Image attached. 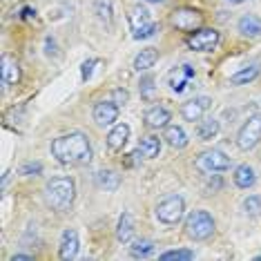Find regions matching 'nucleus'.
<instances>
[{
	"mask_svg": "<svg viewBox=\"0 0 261 261\" xmlns=\"http://www.w3.org/2000/svg\"><path fill=\"white\" fill-rule=\"evenodd\" d=\"M51 156L61 165H87L92 161V145L83 132H69L51 141Z\"/></svg>",
	"mask_w": 261,
	"mask_h": 261,
	"instance_id": "nucleus-1",
	"label": "nucleus"
},
{
	"mask_svg": "<svg viewBox=\"0 0 261 261\" xmlns=\"http://www.w3.org/2000/svg\"><path fill=\"white\" fill-rule=\"evenodd\" d=\"M76 199V183L72 176H54L45 186V203L56 212L69 210Z\"/></svg>",
	"mask_w": 261,
	"mask_h": 261,
	"instance_id": "nucleus-2",
	"label": "nucleus"
},
{
	"mask_svg": "<svg viewBox=\"0 0 261 261\" xmlns=\"http://www.w3.org/2000/svg\"><path fill=\"white\" fill-rule=\"evenodd\" d=\"M186 234L194 241H207L215 234V219L205 210H192L186 217Z\"/></svg>",
	"mask_w": 261,
	"mask_h": 261,
	"instance_id": "nucleus-3",
	"label": "nucleus"
},
{
	"mask_svg": "<svg viewBox=\"0 0 261 261\" xmlns=\"http://www.w3.org/2000/svg\"><path fill=\"white\" fill-rule=\"evenodd\" d=\"M230 165H232L230 156L228 154H223L221 150H205V152H201L199 156L194 159V170L201 172V174H205V176L230 170Z\"/></svg>",
	"mask_w": 261,
	"mask_h": 261,
	"instance_id": "nucleus-4",
	"label": "nucleus"
},
{
	"mask_svg": "<svg viewBox=\"0 0 261 261\" xmlns=\"http://www.w3.org/2000/svg\"><path fill=\"white\" fill-rule=\"evenodd\" d=\"M186 215V201L179 194H170L156 205V219L165 225H176Z\"/></svg>",
	"mask_w": 261,
	"mask_h": 261,
	"instance_id": "nucleus-5",
	"label": "nucleus"
},
{
	"mask_svg": "<svg viewBox=\"0 0 261 261\" xmlns=\"http://www.w3.org/2000/svg\"><path fill=\"white\" fill-rule=\"evenodd\" d=\"M261 143V114L248 116V121L241 125L239 134H237V147L243 152H250Z\"/></svg>",
	"mask_w": 261,
	"mask_h": 261,
	"instance_id": "nucleus-6",
	"label": "nucleus"
},
{
	"mask_svg": "<svg viewBox=\"0 0 261 261\" xmlns=\"http://www.w3.org/2000/svg\"><path fill=\"white\" fill-rule=\"evenodd\" d=\"M170 22L172 27H176L179 32H197V29L203 25V14L199 9H190V7H183V9H174L170 16Z\"/></svg>",
	"mask_w": 261,
	"mask_h": 261,
	"instance_id": "nucleus-7",
	"label": "nucleus"
},
{
	"mask_svg": "<svg viewBox=\"0 0 261 261\" xmlns=\"http://www.w3.org/2000/svg\"><path fill=\"white\" fill-rule=\"evenodd\" d=\"M219 40H221V34H219L217 29L199 27L197 32L188 38V45H190V49H194V51H212V49H217Z\"/></svg>",
	"mask_w": 261,
	"mask_h": 261,
	"instance_id": "nucleus-8",
	"label": "nucleus"
},
{
	"mask_svg": "<svg viewBox=\"0 0 261 261\" xmlns=\"http://www.w3.org/2000/svg\"><path fill=\"white\" fill-rule=\"evenodd\" d=\"M92 116L98 127H112L118 121V105L114 100H100V103L94 105Z\"/></svg>",
	"mask_w": 261,
	"mask_h": 261,
	"instance_id": "nucleus-9",
	"label": "nucleus"
},
{
	"mask_svg": "<svg viewBox=\"0 0 261 261\" xmlns=\"http://www.w3.org/2000/svg\"><path fill=\"white\" fill-rule=\"evenodd\" d=\"M210 105H212V98H207V96L190 98L188 103H183V105H181V116L186 118V121H190V123L201 121L205 112L210 110Z\"/></svg>",
	"mask_w": 261,
	"mask_h": 261,
	"instance_id": "nucleus-10",
	"label": "nucleus"
},
{
	"mask_svg": "<svg viewBox=\"0 0 261 261\" xmlns=\"http://www.w3.org/2000/svg\"><path fill=\"white\" fill-rule=\"evenodd\" d=\"M79 248H81V241H79V232L72 228H67L65 232L61 234V243H58V257L63 261H69V259H76L79 254Z\"/></svg>",
	"mask_w": 261,
	"mask_h": 261,
	"instance_id": "nucleus-11",
	"label": "nucleus"
},
{
	"mask_svg": "<svg viewBox=\"0 0 261 261\" xmlns=\"http://www.w3.org/2000/svg\"><path fill=\"white\" fill-rule=\"evenodd\" d=\"M0 81H3L5 87L18 85L20 81V65L9 54H3V58H0Z\"/></svg>",
	"mask_w": 261,
	"mask_h": 261,
	"instance_id": "nucleus-12",
	"label": "nucleus"
},
{
	"mask_svg": "<svg viewBox=\"0 0 261 261\" xmlns=\"http://www.w3.org/2000/svg\"><path fill=\"white\" fill-rule=\"evenodd\" d=\"M170 121H172V114H170V110L163 108V105H152L143 116L145 127H150V129H165L170 125Z\"/></svg>",
	"mask_w": 261,
	"mask_h": 261,
	"instance_id": "nucleus-13",
	"label": "nucleus"
},
{
	"mask_svg": "<svg viewBox=\"0 0 261 261\" xmlns=\"http://www.w3.org/2000/svg\"><path fill=\"white\" fill-rule=\"evenodd\" d=\"M129 141V125L127 123H116L112 125L110 134H108V150L110 152H121Z\"/></svg>",
	"mask_w": 261,
	"mask_h": 261,
	"instance_id": "nucleus-14",
	"label": "nucleus"
},
{
	"mask_svg": "<svg viewBox=\"0 0 261 261\" xmlns=\"http://www.w3.org/2000/svg\"><path fill=\"white\" fill-rule=\"evenodd\" d=\"M192 79H194V67H192V65H181V67L172 69V72H170V87H172V92L181 94Z\"/></svg>",
	"mask_w": 261,
	"mask_h": 261,
	"instance_id": "nucleus-15",
	"label": "nucleus"
},
{
	"mask_svg": "<svg viewBox=\"0 0 261 261\" xmlns=\"http://www.w3.org/2000/svg\"><path fill=\"white\" fill-rule=\"evenodd\" d=\"M129 27H132V36L139 32H143V29H147L152 25V11L147 7H134L132 11H129Z\"/></svg>",
	"mask_w": 261,
	"mask_h": 261,
	"instance_id": "nucleus-16",
	"label": "nucleus"
},
{
	"mask_svg": "<svg viewBox=\"0 0 261 261\" xmlns=\"http://www.w3.org/2000/svg\"><path fill=\"white\" fill-rule=\"evenodd\" d=\"M237 29H239L241 36L259 38L261 36V18L254 14H243L239 18V22H237Z\"/></svg>",
	"mask_w": 261,
	"mask_h": 261,
	"instance_id": "nucleus-17",
	"label": "nucleus"
},
{
	"mask_svg": "<svg viewBox=\"0 0 261 261\" xmlns=\"http://www.w3.org/2000/svg\"><path fill=\"white\" fill-rule=\"evenodd\" d=\"M232 179H234V186H237V188L250 190L254 183H257V174H254V170L250 168V165L243 163V165H237V168H234Z\"/></svg>",
	"mask_w": 261,
	"mask_h": 261,
	"instance_id": "nucleus-18",
	"label": "nucleus"
},
{
	"mask_svg": "<svg viewBox=\"0 0 261 261\" xmlns=\"http://www.w3.org/2000/svg\"><path fill=\"white\" fill-rule=\"evenodd\" d=\"M116 239L121 243H129L134 239V217L129 212H123L116 223Z\"/></svg>",
	"mask_w": 261,
	"mask_h": 261,
	"instance_id": "nucleus-19",
	"label": "nucleus"
},
{
	"mask_svg": "<svg viewBox=\"0 0 261 261\" xmlns=\"http://www.w3.org/2000/svg\"><path fill=\"white\" fill-rule=\"evenodd\" d=\"M163 139H165V143L170 147H174V150H183V147L188 145V134L181 125H168L165 127Z\"/></svg>",
	"mask_w": 261,
	"mask_h": 261,
	"instance_id": "nucleus-20",
	"label": "nucleus"
},
{
	"mask_svg": "<svg viewBox=\"0 0 261 261\" xmlns=\"http://www.w3.org/2000/svg\"><path fill=\"white\" fill-rule=\"evenodd\" d=\"M159 61V51L154 49V47H145V49H141L139 54L134 58V69L136 72H147V69H152L154 65Z\"/></svg>",
	"mask_w": 261,
	"mask_h": 261,
	"instance_id": "nucleus-21",
	"label": "nucleus"
},
{
	"mask_svg": "<svg viewBox=\"0 0 261 261\" xmlns=\"http://www.w3.org/2000/svg\"><path fill=\"white\" fill-rule=\"evenodd\" d=\"M259 74H261V63H250L248 67H243L237 74L230 76V83H232V85H248V83H252Z\"/></svg>",
	"mask_w": 261,
	"mask_h": 261,
	"instance_id": "nucleus-22",
	"label": "nucleus"
},
{
	"mask_svg": "<svg viewBox=\"0 0 261 261\" xmlns=\"http://www.w3.org/2000/svg\"><path fill=\"white\" fill-rule=\"evenodd\" d=\"M96 186L105 192H114L121 186V176L114 170H98L96 172Z\"/></svg>",
	"mask_w": 261,
	"mask_h": 261,
	"instance_id": "nucleus-23",
	"label": "nucleus"
},
{
	"mask_svg": "<svg viewBox=\"0 0 261 261\" xmlns=\"http://www.w3.org/2000/svg\"><path fill=\"white\" fill-rule=\"evenodd\" d=\"M219 132H221V125H219L217 118H205V121H199V125H197V136L201 141L217 139Z\"/></svg>",
	"mask_w": 261,
	"mask_h": 261,
	"instance_id": "nucleus-24",
	"label": "nucleus"
},
{
	"mask_svg": "<svg viewBox=\"0 0 261 261\" xmlns=\"http://www.w3.org/2000/svg\"><path fill=\"white\" fill-rule=\"evenodd\" d=\"M139 150L143 152L145 159H156L159 152H161V139L159 136H141L139 141Z\"/></svg>",
	"mask_w": 261,
	"mask_h": 261,
	"instance_id": "nucleus-25",
	"label": "nucleus"
},
{
	"mask_svg": "<svg viewBox=\"0 0 261 261\" xmlns=\"http://www.w3.org/2000/svg\"><path fill=\"white\" fill-rule=\"evenodd\" d=\"M94 11H96V16H98L100 22H105L108 27H112V22H114L112 0H96V3H94Z\"/></svg>",
	"mask_w": 261,
	"mask_h": 261,
	"instance_id": "nucleus-26",
	"label": "nucleus"
},
{
	"mask_svg": "<svg viewBox=\"0 0 261 261\" xmlns=\"http://www.w3.org/2000/svg\"><path fill=\"white\" fill-rule=\"evenodd\" d=\"M129 250H132V257H147V254H152L154 250V241L150 239H136L132 246H129Z\"/></svg>",
	"mask_w": 261,
	"mask_h": 261,
	"instance_id": "nucleus-27",
	"label": "nucleus"
},
{
	"mask_svg": "<svg viewBox=\"0 0 261 261\" xmlns=\"http://www.w3.org/2000/svg\"><path fill=\"white\" fill-rule=\"evenodd\" d=\"M154 76H143L141 79V98L143 100H154V96H156V85H154Z\"/></svg>",
	"mask_w": 261,
	"mask_h": 261,
	"instance_id": "nucleus-28",
	"label": "nucleus"
},
{
	"mask_svg": "<svg viewBox=\"0 0 261 261\" xmlns=\"http://www.w3.org/2000/svg\"><path fill=\"white\" fill-rule=\"evenodd\" d=\"M194 259V252L188 248H179V250H168L161 254V261H190Z\"/></svg>",
	"mask_w": 261,
	"mask_h": 261,
	"instance_id": "nucleus-29",
	"label": "nucleus"
},
{
	"mask_svg": "<svg viewBox=\"0 0 261 261\" xmlns=\"http://www.w3.org/2000/svg\"><path fill=\"white\" fill-rule=\"evenodd\" d=\"M243 210H246V215H250V217H259L261 215V197L259 194H252V197H248L243 201Z\"/></svg>",
	"mask_w": 261,
	"mask_h": 261,
	"instance_id": "nucleus-30",
	"label": "nucleus"
},
{
	"mask_svg": "<svg viewBox=\"0 0 261 261\" xmlns=\"http://www.w3.org/2000/svg\"><path fill=\"white\" fill-rule=\"evenodd\" d=\"M94 65H98L96 58H90V61H85V63H83V67H81V81H83V83H87V81L92 79Z\"/></svg>",
	"mask_w": 261,
	"mask_h": 261,
	"instance_id": "nucleus-31",
	"label": "nucleus"
},
{
	"mask_svg": "<svg viewBox=\"0 0 261 261\" xmlns=\"http://www.w3.org/2000/svg\"><path fill=\"white\" fill-rule=\"evenodd\" d=\"M43 172V163H25L20 165V174L22 176H38Z\"/></svg>",
	"mask_w": 261,
	"mask_h": 261,
	"instance_id": "nucleus-32",
	"label": "nucleus"
},
{
	"mask_svg": "<svg viewBox=\"0 0 261 261\" xmlns=\"http://www.w3.org/2000/svg\"><path fill=\"white\" fill-rule=\"evenodd\" d=\"M112 100H114L118 108H121V105H125L127 100H129V92L123 90V87H116V90L112 92Z\"/></svg>",
	"mask_w": 261,
	"mask_h": 261,
	"instance_id": "nucleus-33",
	"label": "nucleus"
},
{
	"mask_svg": "<svg viewBox=\"0 0 261 261\" xmlns=\"http://www.w3.org/2000/svg\"><path fill=\"white\" fill-rule=\"evenodd\" d=\"M141 156H143V152H141V150H134V152H129L127 156H125V165H127V168H129V165H136V163L141 161Z\"/></svg>",
	"mask_w": 261,
	"mask_h": 261,
	"instance_id": "nucleus-34",
	"label": "nucleus"
},
{
	"mask_svg": "<svg viewBox=\"0 0 261 261\" xmlns=\"http://www.w3.org/2000/svg\"><path fill=\"white\" fill-rule=\"evenodd\" d=\"M34 16H36V9H32V7H22L20 9V18H34Z\"/></svg>",
	"mask_w": 261,
	"mask_h": 261,
	"instance_id": "nucleus-35",
	"label": "nucleus"
},
{
	"mask_svg": "<svg viewBox=\"0 0 261 261\" xmlns=\"http://www.w3.org/2000/svg\"><path fill=\"white\" fill-rule=\"evenodd\" d=\"M47 54H49V56H56V40L54 38H47Z\"/></svg>",
	"mask_w": 261,
	"mask_h": 261,
	"instance_id": "nucleus-36",
	"label": "nucleus"
},
{
	"mask_svg": "<svg viewBox=\"0 0 261 261\" xmlns=\"http://www.w3.org/2000/svg\"><path fill=\"white\" fill-rule=\"evenodd\" d=\"M34 257L32 254H14V257H11V261H32Z\"/></svg>",
	"mask_w": 261,
	"mask_h": 261,
	"instance_id": "nucleus-37",
	"label": "nucleus"
},
{
	"mask_svg": "<svg viewBox=\"0 0 261 261\" xmlns=\"http://www.w3.org/2000/svg\"><path fill=\"white\" fill-rule=\"evenodd\" d=\"M143 3H147V5H161V3H165V0H143Z\"/></svg>",
	"mask_w": 261,
	"mask_h": 261,
	"instance_id": "nucleus-38",
	"label": "nucleus"
},
{
	"mask_svg": "<svg viewBox=\"0 0 261 261\" xmlns=\"http://www.w3.org/2000/svg\"><path fill=\"white\" fill-rule=\"evenodd\" d=\"M7 181H9V172H5V174H3V188L7 186Z\"/></svg>",
	"mask_w": 261,
	"mask_h": 261,
	"instance_id": "nucleus-39",
	"label": "nucleus"
},
{
	"mask_svg": "<svg viewBox=\"0 0 261 261\" xmlns=\"http://www.w3.org/2000/svg\"><path fill=\"white\" fill-rule=\"evenodd\" d=\"M228 3H232V5H241V3H246V0H228Z\"/></svg>",
	"mask_w": 261,
	"mask_h": 261,
	"instance_id": "nucleus-40",
	"label": "nucleus"
}]
</instances>
